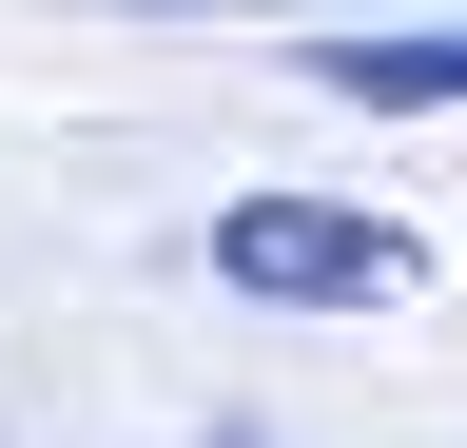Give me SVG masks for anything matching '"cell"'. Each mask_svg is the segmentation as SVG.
Wrapping results in <instances>:
<instances>
[{
    "instance_id": "1",
    "label": "cell",
    "mask_w": 467,
    "mask_h": 448,
    "mask_svg": "<svg viewBox=\"0 0 467 448\" xmlns=\"http://www.w3.org/2000/svg\"><path fill=\"white\" fill-rule=\"evenodd\" d=\"M214 273L273 293V312H389V293H429V234L409 214H350V195H234Z\"/></svg>"
},
{
    "instance_id": "2",
    "label": "cell",
    "mask_w": 467,
    "mask_h": 448,
    "mask_svg": "<svg viewBox=\"0 0 467 448\" xmlns=\"http://www.w3.org/2000/svg\"><path fill=\"white\" fill-rule=\"evenodd\" d=\"M312 78L370 98V118H467V20H429V39H331Z\"/></svg>"
}]
</instances>
